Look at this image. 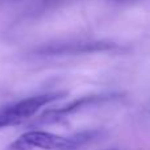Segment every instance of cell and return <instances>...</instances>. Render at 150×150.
Instances as JSON below:
<instances>
[{"label":"cell","instance_id":"6da1fadb","mask_svg":"<svg viewBox=\"0 0 150 150\" xmlns=\"http://www.w3.org/2000/svg\"><path fill=\"white\" fill-rule=\"evenodd\" d=\"M103 136V130H84L70 137L59 136L45 130H29L13 141L5 150H78L82 146L98 140Z\"/></svg>","mask_w":150,"mask_h":150},{"label":"cell","instance_id":"7a4b0ae2","mask_svg":"<svg viewBox=\"0 0 150 150\" xmlns=\"http://www.w3.org/2000/svg\"><path fill=\"white\" fill-rule=\"evenodd\" d=\"M63 96H65V92H61V91L40 93V95L29 96L15 103L3 105L0 108V129L21 124L25 120L34 116L42 107L58 99H62Z\"/></svg>","mask_w":150,"mask_h":150},{"label":"cell","instance_id":"3957f363","mask_svg":"<svg viewBox=\"0 0 150 150\" xmlns=\"http://www.w3.org/2000/svg\"><path fill=\"white\" fill-rule=\"evenodd\" d=\"M117 49V45L107 41H86V42H61L46 44L32 50V54L37 57H61V55L91 54V53L109 52Z\"/></svg>","mask_w":150,"mask_h":150},{"label":"cell","instance_id":"277c9868","mask_svg":"<svg viewBox=\"0 0 150 150\" xmlns=\"http://www.w3.org/2000/svg\"><path fill=\"white\" fill-rule=\"evenodd\" d=\"M112 99H116V96L115 95L82 96V98L76 99V100L71 101V103L61 107V108H54V109H50V111L44 112L41 116L37 117V119L32 122V127H40V125H45V124H55V122L62 121V120L67 119L69 116L82 111V109L96 105V104L104 103V101L112 100Z\"/></svg>","mask_w":150,"mask_h":150},{"label":"cell","instance_id":"5b68a950","mask_svg":"<svg viewBox=\"0 0 150 150\" xmlns=\"http://www.w3.org/2000/svg\"><path fill=\"white\" fill-rule=\"evenodd\" d=\"M65 0H38V11L41 9H50V8L58 5Z\"/></svg>","mask_w":150,"mask_h":150},{"label":"cell","instance_id":"8992f818","mask_svg":"<svg viewBox=\"0 0 150 150\" xmlns=\"http://www.w3.org/2000/svg\"><path fill=\"white\" fill-rule=\"evenodd\" d=\"M117 1H132V0H117Z\"/></svg>","mask_w":150,"mask_h":150},{"label":"cell","instance_id":"52a82bcc","mask_svg":"<svg viewBox=\"0 0 150 150\" xmlns=\"http://www.w3.org/2000/svg\"><path fill=\"white\" fill-rule=\"evenodd\" d=\"M108 150H117V149H108Z\"/></svg>","mask_w":150,"mask_h":150}]
</instances>
